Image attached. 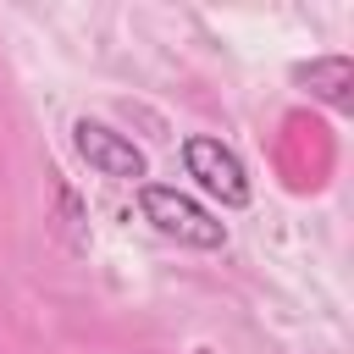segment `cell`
Segmentation results:
<instances>
[{"label":"cell","instance_id":"cell-4","mask_svg":"<svg viewBox=\"0 0 354 354\" xmlns=\"http://www.w3.org/2000/svg\"><path fill=\"white\" fill-rule=\"evenodd\" d=\"M299 83H310V94H321V100L343 105V100H348V88H354V61H348V55L310 61V66H299Z\"/></svg>","mask_w":354,"mask_h":354},{"label":"cell","instance_id":"cell-2","mask_svg":"<svg viewBox=\"0 0 354 354\" xmlns=\"http://www.w3.org/2000/svg\"><path fill=\"white\" fill-rule=\"evenodd\" d=\"M183 166H188V177L205 188V194H216L221 205H249V177H243V160L221 144V138H188L183 144Z\"/></svg>","mask_w":354,"mask_h":354},{"label":"cell","instance_id":"cell-1","mask_svg":"<svg viewBox=\"0 0 354 354\" xmlns=\"http://www.w3.org/2000/svg\"><path fill=\"white\" fill-rule=\"evenodd\" d=\"M138 210H144V221H155L177 243H194V249H221L227 243V227L199 199H188V194L166 188V183H144L138 188Z\"/></svg>","mask_w":354,"mask_h":354},{"label":"cell","instance_id":"cell-3","mask_svg":"<svg viewBox=\"0 0 354 354\" xmlns=\"http://www.w3.org/2000/svg\"><path fill=\"white\" fill-rule=\"evenodd\" d=\"M72 144H77V155L100 171V177H122V183H133V177H144V155L133 149V138H122V133H111L105 122H77L72 127Z\"/></svg>","mask_w":354,"mask_h":354}]
</instances>
